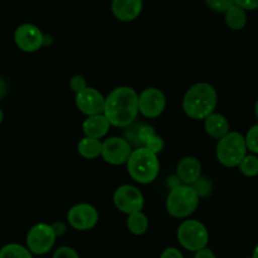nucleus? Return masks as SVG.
<instances>
[{"label": "nucleus", "mask_w": 258, "mask_h": 258, "mask_svg": "<svg viewBox=\"0 0 258 258\" xmlns=\"http://www.w3.org/2000/svg\"><path fill=\"white\" fill-rule=\"evenodd\" d=\"M104 115L110 125L126 128L135 123L140 114V95L133 88L118 86L105 96Z\"/></svg>", "instance_id": "1"}, {"label": "nucleus", "mask_w": 258, "mask_h": 258, "mask_svg": "<svg viewBox=\"0 0 258 258\" xmlns=\"http://www.w3.org/2000/svg\"><path fill=\"white\" fill-rule=\"evenodd\" d=\"M218 104V94L214 86L208 83H198L186 90L182 99V109L188 118L204 120L214 113Z\"/></svg>", "instance_id": "2"}, {"label": "nucleus", "mask_w": 258, "mask_h": 258, "mask_svg": "<svg viewBox=\"0 0 258 258\" xmlns=\"http://www.w3.org/2000/svg\"><path fill=\"white\" fill-rule=\"evenodd\" d=\"M125 165L129 176L142 185L153 182L160 173V160L157 155L146 147L133 150Z\"/></svg>", "instance_id": "3"}, {"label": "nucleus", "mask_w": 258, "mask_h": 258, "mask_svg": "<svg viewBox=\"0 0 258 258\" xmlns=\"http://www.w3.org/2000/svg\"><path fill=\"white\" fill-rule=\"evenodd\" d=\"M200 198L190 185L177 186L172 188L166 199V210L168 214L177 219H185L190 217L199 207Z\"/></svg>", "instance_id": "4"}, {"label": "nucleus", "mask_w": 258, "mask_h": 258, "mask_svg": "<svg viewBox=\"0 0 258 258\" xmlns=\"http://www.w3.org/2000/svg\"><path fill=\"white\" fill-rule=\"evenodd\" d=\"M245 138L239 132L230 131L228 135L218 140L215 155L220 165L224 167H238L243 158L247 156Z\"/></svg>", "instance_id": "5"}, {"label": "nucleus", "mask_w": 258, "mask_h": 258, "mask_svg": "<svg viewBox=\"0 0 258 258\" xmlns=\"http://www.w3.org/2000/svg\"><path fill=\"white\" fill-rule=\"evenodd\" d=\"M177 240L185 249L198 252L208 245L209 232L199 220H183L177 228Z\"/></svg>", "instance_id": "6"}, {"label": "nucleus", "mask_w": 258, "mask_h": 258, "mask_svg": "<svg viewBox=\"0 0 258 258\" xmlns=\"http://www.w3.org/2000/svg\"><path fill=\"white\" fill-rule=\"evenodd\" d=\"M113 203L119 212L129 215L142 212L145 207V197L138 187L133 185H121L113 194Z\"/></svg>", "instance_id": "7"}, {"label": "nucleus", "mask_w": 258, "mask_h": 258, "mask_svg": "<svg viewBox=\"0 0 258 258\" xmlns=\"http://www.w3.org/2000/svg\"><path fill=\"white\" fill-rule=\"evenodd\" d=\"M56 238L51 224L38 223L33 225L27 234V248L33 254L43 255L53 248Z\"/></svg>", "instance_id": "8"}, {"label": "nucleus", "mask_w": 258, "mask_h": 258, "mask_svg": "<svg viewBox=\"0 0 258 258\" xmlns=\"http://www.w3.org/2000/svg\"><path fill=\"white\" fill-rule=\"evenodd\" d=\"M132 151V146L129 145L125 138L109 137L103 141L101 157L109 165H125Z\"/></svg>", "instance_id": "9"}, {"label": "nucleus", "mask_w": 258, "mask_h": 258, "mask_svg": "<svg viewBox=\"0 0 258 258\" xmlns=\"http://www.w3.org/2000/svg\"><path fill=\"white\" fill-rule=\"evenodd\" d=\"M68 222L70 227L74 229L81 230H90L98 224L99 222V213L95 207L86 203H80L76 204L69 210L68 213Z\"/></svg>", "instance_id": "10"}, {"label": "nucleus", "mask_w": 258, "mask_h": 258, "mask_svg": "<svg viewBox=\"0 0 258 258\" xmlns=\"http://www.w3.org/2000/svg\"><path fill=\"white\" fill-rule=\"evenodd\" d=\"M166 96L158 88H147L140 94V113L150 119L158 118L166 109Z\"/></svg>", "instance_id": "11"}, {"label": "nucleus", "mask_w": 258, "mask_h": 258, "mask_svg": "<svg viewBox=\"0 0 258 258\" xmlns=\"http://www.w3.org/2000/svg\"><path fill=\"white\" fill-rule=\"evenodd\" d=\"M43 36L41 29L31 23L19 26L14 33V41L19 49L27 53H33L43 47Z\"/></svg>", "instance_id": "12"}, {"label": "nucleus", "mask_w": 258, "mask_h": 258, "mask_svg": "<svg viewBox=\"0 0 258 258\" xmlns=\"http://www.w3.org/2000/svg\"><path fill=\"white\" fill-rule=\"evenodd\" d=\"M75 104L79 110L86 116L104 113L105 96L96 89L88 86L80 93L75 94Z\"/></svg>", "instance_id": "13"}, {"label": "nucleus", "mask_w": 258, "mask_h": 258, "mask_svg": "<svg viewBox=\"0 0 258 258\" xmlns=\"http://www.w3.org/2000/svg\"><path fill=\"white\" fill-rule=\"evenodd\" d=\"M143 0H113L111 13L118 21L132 22L141 16Z\"/></svg>", "instance_id": "14"}, {"label": "nucleus", "mask_w": 258, "mask_h": 258, "mask_svg": "<svg viewBox=\"0 0 258 258\" xmlns=\"http://www.w3.org/2000/svg\"><path fill=\"white\" fill-rule=\"evenodd\" d=\"M176 175L180 177L181 182L191 186L202 177V163L198 158L186 156L181 158L180 162L176 166Z\"/></svg>", "instance_id": "15"}, {"label": "nucleus", "mask_w": 258, "mask_h": 258, "mask_svg": "<svg viewBox=\"0 0 258 258\" xmlns=\"http://www.w3.org/2000/svg\"><path fill=\"white\" fill-rule=\"evenodd\" d=\"M110 123L104 114L86 116L83 123V132L85 137L101 140L105 137L110 128Z\"/></svg>", "instance_id": "16"}, {"label": "nucleus", "mask_w": 258, "mask_h": 258, "mask_svg": "<svg viewBox=\"0 0 258 258\" xmlns=\"http://www.w3.org/2000/svg\"><path fill=\"white\" fill-rule=\"evenodd\" d=\"M204 129L209 137L214 140H220L230 132V125L228 119L223 114L212 113L204 119Z\"/></svg>", "instance_id": "17"}, {"label": "nucleus", "mask_w": 258, "mask_h": 258, "mask_svg": "<svg viewBox=\"0 0 258 258\" xmlns=\"http://www.w3.org/2000/svg\"><path fill=\"white\" fill-rule=\"evenodd\" d=\"M101 147H103V142L100 140L84 137L78 143V152L83 158L95 160L99 156H101Z\"/></svg>", "instance_id": "18"}, {"label": "nucleus", "mask_w": 258, "mask_h": 258, "mask_svg": "<svg viewBox=\"0 0 258 258\" xmlns=\"http://www.w3.org/2000/svg\"><path fill=\"white\" fill-rule=\"evenodd\" d=\"M225 24L232 31H240L247 24V13L238 6H232L225 12Z\"/></svg>", "instance_id": "19"}, {"label": "nucleus", "mask_w": 258, "mask_h": 258, "mask_svg": "<svg viewBox=\"0 0 258 258\" xmlns=\"http://www.w3.org/2000/svg\"><path fill=\"white\" fill-rule=\"evenodd\" d=\"M148 225H150L148 218L143 212L133 213L126 218V227H128L129 232L135 235L145 234L148 229Z\"/></svg>", "instance_id": "20"}, {"label": "nucleus", "mask_w": 258, "mask_h": 258, "mask_svg": "<svg viewBox=\"0 0 258 258\" xmlns=\"http://www.w3.org/2000/svg\"><path fill=\"white\" fill-rule=\"evenodd\" d=\"M0 258H33V253L18 243H9L0 248Z\"/></svg>", "instance_id": "21"}, {"label": "nucleus", "mask_w": 258, "mask_h": 258, "mask_svg": "<svg viewBox=\"0 0 258 258\" xmlns=\"http://www.w3.org/2000/svg\"><path fill=\"white\" fill-rule=\"evenodd\" d=\"M238 167L245 177H254L258 175V157L255 155H247Z\"/></svg>", "instance_id": "22"}, {"label": "nucleus", "mask_w": 258, "mask_h": 258, "mask_svg": "<svg viewBox=\"0 0 258 258\" xmlns=\"http://www.w3.org/2000/svg\"><path fill=\"white\" fill-rule=\"evenodd\" d=\"M142 125V123H132L131 125H128L125 128V140L128 141L129 145L132 146V147H141V143H140V128Z\"/></svg>", "instance_id": "23"}, {"label": "nucleus", "mask_w": 258, "mask_h": 258, "mask_svg": "<svg viewBox=\"0 0 258 258\" xmlns=\"http://www.w3.org/2000/svg\"><path fill=\"white\" fill-rule=\"evenodd\" d=\"M191 186H192V188L195 190V192L198 194L199 198H207L208 195H210L213 190L212 181L207 177H200L199 180L195 181Z\"/></svg>", "instance_id": "24"}, {"label": "nucleus", "mask_w": 258, "mask_h": 258, "mask_svg": "<svg viewBox=\"0 0 258 258\" xmlns=\"http://www.w3.org/2000/svg\"><path fill=\"white\" fill-rule=\"evenodd\" d=\"M245 145L247 150L254 155H258V124L253 125L245 135Z\"/></svg>", "instance_id": "25"}, {"label": "nucleus", "mask_w": 258, "mask_h": 258, "mask_svg": "<svg viewBox=\"0 0 258 258\" xmlns=\"http://www.w3.org/2000/svg\"><path fill=\"white\" fill-rule=\"evenodd\" d=\"M208 8L217 13H225L232 6H234V0H205Z\"/></svg>", "instance_id": "26"}, {"label": "nucleus", "mask_w": 258, "mask_h": 258, "mask_svg": "<svg viewBox=\"0 0 258 258\" xmlns=\"http://www.w3.org/2000/svg\"><path fill=\"white\" fill-rule=\"evenodd\" d=\"M143 147H146L147 150H150L151 152H153L155 155H158V153L162 152L163 148H165V142H163V140L160 137V136L156 135V136H153L151 140H148Z\"/></svg>", "instance_id": "27"}, {"label": "nucleus", "mask_w": 258, "mask_h": 258, "mask_svg": "<svg viewBox=\"0 0 258 258\" xmlns=\"http://www.w3.org/2000/svg\"><path fill=\"white\" fill-rule=\"evenodd\" d=\"M52 258H80L79 253L74 248L68 247V245H62L58 247L53 253Z\"/></svg>", "instance_id": "28"}, {"label": "nucleus", "mask_w": 258, "mask_h": 258, "mask_svg": "<svg viewBox=\"0 0 258 258\" xmlns=\"http://www.w3.org/2000/svg\"><path fill=\"white\" fill-rule=\"evenodd\" d=\"M156 135H157V133H156V131L153 129L152 125H146V124H142L140 128V135H138V137H140L141 147H143V146L146 145V142H147L148 140H151V138Z\"/></svg>", "instance_id": "29"}, {"label": "nucleus", "mask_w": 258, "mask_h": 258, "mask_svg": "<svg viewBox=\"0 0 258 258\" xmlns=\"http://www.w3.org/2000/svg\"><path fill=\"white\" fill-rule=\"evenodd\" d=\"M70 88L75 94L80 93L84 89L88 88V83H86L85 78L81 75H74L70 80Z\"/></svg>", "instance_id": "30"}, {"label": "nucleus", "mask_w": 258, "mask_h": 258, "mask_svg": "<svg viewBox=\"0 0 258 258\" xmlns=\"http://www.w3.org/2000/svg\"><path fill=\"white\" fill-rule=\"evenodd\" d=\"M234 4L244 9V11H255V9H258V0H234Z\"/></svg>", "instance_id": "31"}, {"label": "nucleus", "mask_w": 258, "mask_h": 258, "mask_svg": "<svg viewBox=\"0 0 258 258\" xmlns=\"http://www.w3.org/2000/svg\"><path fill=\"white\" fill-rule=\"evenodd\" d=\"M160 258H183V254L181 253L180 249H177V248L168 247L166 248V249H163Z\"/></svg>", "instance_id": "32"}, {"label": "nucleus", "mask_w": 258, "mask_h": 258, "mask_svg": "<svg viewBox=\"0 0 258 258\" xmlns=\"http://www.w3.org/2000/svg\"><path fill=\"white\" fill-rule=\"evenodd\" d=\"M52 229H53L56 237H61V235L64 234L66 232V224L63 222H54L51 224Z\"/></svg>", "instance_id": "33"}, {"label": "nucleus", "mask_w": 258, "mask_h": 258, "mask_svg": "<svg viewBox=\"0 0 258 258\" xmlns=\"http://www.w3.org/2000/svg\"><path fill=\"white\" fill-rule=\"evenodd\" d=\"M194 258H217V257H215L214 252H213L212 249H209V248L205 247V248H203V249L195 252Z\"/></svg>", "instance_id": "34"}, {"label": "nucleus", "mask_w": 258, "mask_h": 258, "mask_svg": "<svg viewBox=\"0 0 258 258\" xmlns=\"http://www.w3.org/2000/svg\"><path fill=\"white\" fill-rule=\"evenodd\" d=\"M167 185H168V187L172 190V188H175V187H177V186L182 185V182H181L180 177H178L177 175H172V176H170V177L167 178Z\"/></svg>", "instance_id": "35"}, {"label": "nucleus", "mask_w": 258, "mask_h": 258, "mask_svg": "<svg viewBox=\"0 0 258 258\" xmlns=\"http://www.w3.org/2000/svg\"><path fill=\"white\" fill-rule=\"evenodd\" d=\"M7 91H8V85H7L6 80L3 78H0V99L6 96Z\"/></svg>", "instance_id": "36"}, {"label": "nucleus", "mask_w": 258, "mask_h": 258, "mask_svg": "<svg viewBox=\"0 0 258 258\" xmlns=\"http://www.w3.org/2000/svg\"><path fill=\"white\" fill-rule=\"evenodd\" d=\"M52 44V37L48 34H44L43 36V47H48Z\"/></svg>", "instance_id": "37"}, {"label": "nucleus", "mask_w": 258, "mask_h": 258, "mask_svg": "<svg viewBox=\"0 0 258 258\" xmlns=\"http://www.w3.org/2000/svg\"><path fill=\"white\" fill-rule=\"evenodd\" d=\"M252 258H258V244L255 245L254 250H253V254H252Z\"/></svg>", "instance_id": "38"}, {"label": "nucleus", "mask_w": 258, "mask_h": 258, "mask_svg": "<svg viewBox=\"0 0 258 258\" xmlns=\"http://www.w3.org/2000/svg\"><path fill=\"white\" fill-rule=\"evenodd\" d=\"M3 119H4V113H3V110L0 109V124L3 123Z\"/></svg>", "instance_id": "39"}, {"label": "nucleus", "mask_w": 258, "mask_h": 258, "mask_svg": "<svg viewBox=\"0 0 258 258\" xmlns=\"http://www.w3.org/2000/svg\"><path fill=\"white\" fill-rule=\"evenodd\" d=\"M254 113H255V116H257V119H258V100H257V103H255V106H254Z\"/></svg>", "instance_id": "40"}, {"label": "nucleus", "mask_w": 258, "mask_h": 258, "mask_svg": "<svg viewBox=\"0 0 258 258\" xmlns=\"http://www.w3.org/2000/svg\"><path fill=\"white\" fill-rule=\"evenodd\" d=\"M245 258H252V257H245Z\"/></svg>", "instance_id": "41"}]
</instances>
